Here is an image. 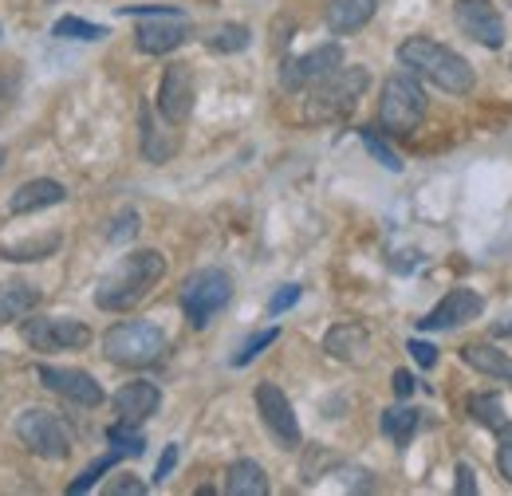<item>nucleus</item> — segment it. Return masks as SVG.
I'll return each mask as SVG.
<instances>
[{
	"label": "nucleus",
	"mask_w": 512,
	"mask_h": 496,
	"mask_svg": "<svg viewBox=\"0 0 512 496\" xmlns=\"http://www.w3.org/2000/svg\"><path fill=\"white\" fill-rule=\"evenodd\" d=\"M107 493L111 496H142L146 493V485H142V481H134V477H123V481H115Z\"/></svg>",
	"instance_id": "obj_38"
},
{
	"label": "nucleus",
	"mask_w": 512,
	"mask_h": 496,
	"mask_svg": "<svg viewBox=\"0 0 512 496\" xmlns=\"http://www.w3.org/2000/svg\"><path fill=\"white\" fill-rule=\"evenodd\" d=\"M178 300H182V311H186L190 327L201 331L217 311L233 300V276L225 268H201V272L186 276Z\"/></svg>",
	"instance_id": "obj_5"
},
{
	"label": "nucleus",
	"mask_w": 512,
	"mask_h": 496,
	"mask_svg": "<svg viewBox=\"0 0 512 496\" xmlns=\"http://www.w3.org/2000/svg\"><path fill=\"white\" fill-rule=\"evenodd\" d=\"M119 457H123V453H119V449H111L107 457H99V461H91V465L83 469V477L67 485V493H71V496H75V493H87V489H91V485H95V481H99V477H103L107 469H115V465H119Z\"/></svg>",
	"instance_id": "obj_30"
},
{
	"label": "nucleus",
	"mask_w": 512,
	"mask_h": 496,
	"mask_svg": "<svg viewBox=\"0 0 512 496\" xmlns=\"http://www.w3.org/2000/svg\"><path fill=\"white\" fill-rule=\"evenodd\" d=\"M367 343H371V335H367L363 323H335V327L323 335V351H327L331 359H339V363H359L363 351H367Z\"/></svg>",
	"instance_id": "obj_17"
},
{
	"label": "nucleus",
	"mask_w": 512,
	"mask_h": 496,
	"mask_svg": "<svg viewBox=\"0 0 512 496\" xmlns=\"http://www.w3.org/2000/svg\"><path fill=\"white\" fill-rule=\"evenodd\" d=\"M394 394H398V398H410V394H414V374L394 371Z\"/></svg>",
	"instance_id": "obj_40"
},
{
	"label": "nucleus",
	"mask_w": 512,
	"mask_h": 496,
	"mask_svg": "<svg viewBox=\"0 0 512 496\" xmlns=\"http://www.w3.org/2000/svg\"><path fill=\"white\" fill-rule=\"evenodd\" d=\"M453 16H457L461 32L469 40H477L481 48H501L505 44V20H501L493 0H457Z\"/></svg>",
	"instance_id": "obj_12"
},
{
	"label": "nucleus",
	"mask_w": 512,
	"mask_h": 496,
	"mask_svg": "<svg viewBox=\"0 0 512 496\" xmlns=\"http://www.w3.org/2000/svg\"><path fill=\"white\" fill-rule=\"evenodd\" d=\"M398 63L410 67L414 75L430 79L434 87H442L449 95H465V91H473V83H477L473 63L461 60L453 48L430 40V36H410V40H402V44H398Z\"/></svg>",
	"instance_id": "obj_2"
},
{
	"label": "nucleus",
	"mask_w": 512,
	"mask_h": 496,
	"mask_svg": "<svg viewBox=\"0 0 512 496\" xmlns=\"http://www.w3.org/2000/svg\"><path fill=\"white\" fill-rule=\"evenodd\" d=\"M469 414H473L481 426L497 430V434H509L512 430V422L505 418V406H501L497 394H473V398H469Z\"/></svg>",
	"instance_id": "obj_25"
},
{
	"label": "nucleus",
	"mask_w": 512,
	"mask_h": 496,
	"mask_svg": "<svg viewBox=\"0 0 512 496\" xmlns=\"http://www.w3.org/2000/svg\"><path fill=\"white\" fill-rule=\"evenodd\" d=\"M56 248H60V237L52 233V237H32V241H24V245H4L0 256H4V260H44V256H52Z\"/></svg>",
	"instance_id": "obj_27"
},
{
	"label": "nucleus",
	"mask_w": 512,
	"mask_h": 496,
	"mask_svg": "<svg viewBox=\"0 0 512 496\" xmlns=\"http://www.w3.org/2000/svg\"><path fill=\"white\" fill-rule=\"evenodd\" d=\"M103 355L115 363V367H150L166 355V335L162 327L146 323V319H127V323H115L107 335H103Z\"/></svg>",
	"instance_id": "obj_3"
},
{
	"label": "nucleus",
	"mask_w": 512,
	"mask_h": 496,
	"mask_svg": "<svg viewBox=\"0 0 512 496\" xmlns=\"http://www.w3.org/2000/svg\"><path fill=\"white\" fill-rule=\"evenodd\" d=\"M249 28L245 24H221L213 36H209V52H221V56H229V52H245L249 48Z\"/></svg>",
	"instance_id": "obj_26"
},
{
	"label": "nucleus",
	"mask_w": 512,
	"mask_h": 496,
	"mask_svg": "<svg viewBox=\"0 0 512 496\" xmlns=\"http://www.w3.org/2000/svg\"><path fill=\"white\" fill-rule=\"evenodd\" d=\"M24 343L32 351H79L91 343V327L79 319H64V315H52V319L40 315L24 323Z\"/></svg>",
	"instance_id": "obj_8"
},
{
	"label": "nucleus",
	"mask_w": 512,
	"mask_h": 496,
	"mask_svg": "<svg viewBox=\"0 0 512 496\" xmlns=\"http://www.w3.org/2000/svg\"><path fill=\"white\" fill-rule=\"evenodd\" d=\"M40 382L48 386V390H56L60 398H67V402H75V406H99L103 402V386L95 382V374L87 371H75V367H44L40 363Z\"/></svg>",
	"instance_id": "obj_14"
},
{
	"label": "nucleus",
	"mask_w": 512,
	"mask_h": 496,
	"mask_svg": "<svg viewBox=\"0 0 512 496\" xmlns=\"http://www.w3.org/2000/svg\"><path fill=\"white\" fill-rule=\"evenodd\" d=\"M276 339H280V327H264V331H256L253 339H249V343H245V347L233 355V367H249L256 355H260L264 347H272Z\"/></svg>",
	"instance_id": "obj_32"
},
{
	"label": "nucleus",
	"mask_w": 512,
	"mask_h": 496,
	"mask_svg": "<svg viewBox=\"0 0 512 496\" xmlns=\"http://www.w3.org/2000/svg\"><path fill=\"white\" fill-rule=\"evenodd\" d=\"M138 126H142V154H146L150 162H166V158L174 154V138H170V134H162V126L154 123L150 107H142V111H138Z\"/></svg>",
	"instance_id": "obj_23"
},
{
	"label": "nucleus",
	"mask_w": 512,
	"mask_h": 496,
	"mask_svg": "<svg viewBox=\"0 0 512 496\" xmlns=\"http://www.w3.org/2000/svg\"><path fill=\"white\" fill-rule=\"evenodd\" d=\"M367 83H371L367 67H339V71H331L323 83L312 87L308 115L312 119H343L359 103V95L367 91Z\"/></svg>",
	"instance_id": "obj_6"
},
{
	"label": "nucleus",
	"mask_w": 512,
	"mask_h": 496,
	"mask_svg": "<svg viewBox=\"0 0 512 496\" xmlns=\"http://www.w3.org/2000/svg\"><path fill=\"white\" fill-rule=\"evenodd\" d=\"M52 36H60V40H87V44H95V40H103L107 32H103L99 24H91V20H79V16H64V20H56Z\"/></svg>",
	"instance_id": "obj_29"
},
{
	"label": "nucleus",
	"mask_w": 512,
	"mask_h": 496,
	"mask_svg": "<svg viewBox=\"0 0 512 496\" xmlns=\"http://www.w3.org/2000/svg\"><path fill=\"white\" fill-rule=\"evenodd\" d=\"M461 363L473 367L477 374H489V378L509 382L512 386V359L505 351L489 347V343H469V347H461Z\"/></svg>",
	"instance_id": "obj_20"
},
{
	"label": "nucleus",
	"mask_w": 512,
	"mask_h": 496,
	"mask_svg": "<svg viewBox=\"0 0 512 496\" xmlns=\"http://www.w3.org/2000/svg\"><path fill=\"white\" fill-rule=\"evenodd\" d=\"M225 493L229 496H264L268 493V477H264V469L256 465V461H233L229 469H225Z\"/></svg>",
	"instance_id": "obj_21"
},
{
	"label": "nucleus",
	"mask_w": 512,
	"mask_h": 496,
	"mask_svg": "<svg viewBox=\"0 0 512 496\" xmlns=\"http://www.w3.org/2000/svg\"><path fill=\"white\" fill-rule=\"evenodd\" d=\"M40 304V292L24 280H12V284H0V323H12V319H24L28 311H36Z\"/></svg>",
	"instance_id": "obj_22"
},
{
	"label": "nucleus",
	"mask_w": 512,
	"mask_h": 496,
	"mask_svg": "<svg viewBox=\"0 0 512 496\" xmlns=\"http://www.w3.org/2000/svg\"><path fill=\"white\" fill-rule=\"evenodd\" d=\"M497 469H501V477L512 485V434L501 441V449H497Z\"/></svg>",
	"instance_id": "obj_37"
},
{
	"label": "nucleus",
	"mask_w": 512,
	"mask_h": 496,
	"mask_svg": "<svg viewBox=\"0 0 512 496\" xmlns=\"http://www.w3.org/2000/svg\"><path fill=\"white\" fill-rule=\"evenodd\" d=\"M473 493H477L473 469H469V465H457V496H473Z\"/></svg>",
	"instance_id": "obj_39"
},
{
	"label": "nucleus",
	"mask_w": 512,
	"mask_h": 496,
	"mask_svg": "<svg viewBox=\"0 0 512 496\" xmlns=\"http://www.w3.org/2000/svg\"><path fill=\"white\" fill-rule=\"evenodd\" d=\"M158 406H162V390L154 382H127L115 394V414L119 422H130V426H142L146 418H154Z\"/></svg>",
	"instance_id": "obj_16"
},
{
	"label": "nucleus",
	"mask_w": 512,
	"mask_h": 496,
	"mask_svg": "<svg viewBox=\"0 0 512 496\" xmlns=\"http://www.w3.org/2000/svg\"><path fill=\"white\" fill-rule=\"evenodd\" d=\"M343 67V48L339 44H320V48H312L308 56H296V60L284 63V71H280V83H284V91H308V87H316L323 83L331 71H339Z\"/></svg>",
	"instance_id": "obj_11"
},
{
	"label": "nucleus",
	"mask_w": 512,
	"mask_h": 496,
	"mask_svg": "<svg viewBox=\"0 0 512 496\" xmlns=\"http://www.w3.org/2000/svg\"><path fill=\"white\" fill-rule=\"evenodd\" d=\"M0 166H4V150H0Z\"/></svg>",
	"instance_id": "obj_42"
},
{
	"label": "nucleus",
	"mask_w": 512,
	"mask_h": 496,
	"mask_svg": "<svg viewBox=\"0 0 512 496\" xmlns=\"http://www.w3.org/2000/svg\"><path fill=\"white\" fill-rule=\"evenodd\" d=\"M67 197V189L52 178H36V182H24V186L12 193L8 201V213H36V209H48V205H60Z\"/></svg>",
	"instance_id": "obj_18"
},
{
	"label": "nucleus",
	"mask_w": 512,
	"mask_h": 496,
	"mask_svg": "<svg viewBox=\"0 0 512 496\" xmlns=\"http://www.w3.org/2000/svg\"><path fill=\"white\" fill-rule=\"evenodd\" d=\"M193 99H197V83H193L190 63H170L162 71V87H158V115L170 126L190 123Z\"/></svg>",
	"instance_id": "obj_10"
},
{
	"label": "nucleus",
	"mask_w": 512,
	"mask_h": 496,
	"mask_svg": "<svg viewBox=\"0 0 512 496\" xmlns=\"http://www.w3.org/2000/svg\"><path fill=\"white\" fill-rule=\"evenodd\" d=\"M186 36H190L186 16L182 12H166V16H146V24H138V32H134V44L146 56H166L178 44H186Z\"/></svg>",
	"instance_id": "obj_13"
},
{
	"label": "nucleus",
	"mask_w": 512,
	"mask_h": 496,
	"mask_svg": "<svg viewBox=\"0 0 512 496\" xmlns=\"http://www.w3.org/2000/svg\"><path fill=\"white\" fill-rule=\"evenodd\" d=\"M410 355H414V363L418 367H434L438 363V347L434 343H426V339H410V347H406Z\"/></svg>",
	"instance_id": "obj_35"
},
{
	"label": "nucleus",
	"mask_w": 512,
	"mask_h": 496,
	"mask_svg": "<svg viewBox=\"0 0 512 496\" xmlns=\"http://www.w3.org/2000/svg\"><path fill=\"white\" fill-rule=\"evenodd\" d=\"M359 138H363V146H367V150H371V154H375V158L383 162V166L390 170V174H402V158H398V154H394V150L386 146L383 134H379V130L363 126V130H359Z\"/></svg>",
	"instance_id": "obj_31"
},
{
	"label": "nucleus",
	"mask_w": 512,
	"mask_h": 496,
	"mask_svg": "<svg viewBox=\"0 0 512 496\" xmlns=\"http://www.w3.org/2000/svg\"><path fill=\"white\" fill-rule=\"evenodd\" d=\"M300 300V284H284L272 300H268V315H280V311H288L292 304Z\"/></svg>",
	"instance_id": "obj_34"
},
{
	"label": "nucleus",
	"mask_w": 512,
	"mask_h": 496,
	"mask_svg": "<svg viewBox=\"0 0 512 496\" xmlns=\"http://www.w3.org/2000/svg\"><path fill=\"white\" fill-rule=\"evenodd\" d=\"M16 437L28 445V453H36L44 461H64L71 453L67 430L60 426V418L48 414V410H24L16 418Z\"/></svg>",
	"instance_id": "obj_7"
},
{
	"label": "nucleus",
	"mask_w": 512,
	"mask_h": 496,
	"mask_svg": "<svg viewBox=\"0 0 512 496\" xmlns=\"http://www.w3.org/2000/svg\"><path fill=\"white\" fill-rule=\"evenodd\" d=\"M256 410H260L264 430L276 437L280 449H300V422H296V414H292L288 394H284L276 382H260V386H256Z\"/></svg>",
	"instance_id": "obj_9"
},
{
	"label": "nucleus",
	"mask_w": 512,
	"mask_h": 496,
	"mask_svg": "<svg viewBox=\"0 0 512 496\" xmlns=\"http://www.w3.org/2000/svg\"><path fill=\"white\" fill-rule=\"evenodd\" d=\"M375 8H379V0H331L327 4V28L335 36H351L375 16Z\"/></svg>",
	"instance_id": "obj_19"
},
{
	"label": "nucleus",
	"mask_w": 512,
	"mask_h": 496,
	"mask_svg": "<svg viewBox=\"0 0 512 496\" xmlns=\"http://www.w3.org/2000/svg\"><path fill=\"white\" fill-rule=\"evenodd\" d=\"M107 441H111V449H119L123 457H142V453H146V437L138 434V426H130V422H115V426L107 430Z\"/></svg>",
	"instance_id": "obj_28"
},
{
	"label": "nucleus",
	"mask_w": 512,
	"mask_h": 496,
	"mask_svg": "<svg viewBox=\"0 0 512 496\" xmlns=\"http://www.w3.org/2000/svg\"><path fill=\"white\" fill-rule=\"evenodd\" d=\"M422 119H426V91L418 87V79L390 75L383 83V99H379V130L406 138L422 126Z\"/></svg>",
	"instance_id": "obj_4"
},
{
	"label": "nucleus",
	"mask_w": 512,
	"mask_h": 496,
	"mask_svg": "<svg viewBox=\"0 0 512 496\" xmlns=\"http://www.w3.org/2000/svg\"><path fill=\"white\" fill-rule=\"evenodd\" d=\"M166 276V256L154 248H138L123 256L95 288V304L103 311H130L150 296V288Z\"/></svg>",
	"instance_id": "obj_1"
},
{
	"label": "nucleus",
	"mask_w": 512,
	"mask_h": 496,
	"mask_svg": "<svg viewBox=\"0 0 512 496\" xmlns=\"http://www.w3.org/2000/svg\"><path fill=\"white\" fill-rule=\"evenodd\" d=\"M418 422H422V414L414 406H394L383 414V434L394 445H410V437L418 434Z\"/></svg>",
	"instance_id": "obj_24"
},
{
	"label": "nucleus",
	"mask_w": 512,
	"mask_h": 496,
	"mask_svg": "<svg viewBox=\"0 0 512 496\" xmlns=\"http://www.w3.org/2000/svg\"><path fill=\"white\" fill-rule=\"evenodd\" d=\"M493 335H512V319H505V323H497V327H493Z\"/></svg>",
	"instance_id": "obj_41"
},
{
	"label": "nucleus",
	"mask_w": 512,
	"mask_h": 496,
	"mask_svg": "<svg viewBox=\"0 0 512 496\" xmlns=\"http://www.w3.org/2000/svg\"><path fill=\"white\" fill-rule=\"evenodd\" d=\"M485 311V300L473 292V288H453L446 292V300L430 311L426 319H418L422 331H446V327H457V323H469Z\"/></svg>",
	"instance_id": "obj_15"
},
{
	"label": "nucleus",
	"mask_w": 512,
	"mask_h": 496,
	"mask_svg": "<svg viewBox=\"0 0 512 496\" xmlns=\"http://www.w3.org/2000/svg\"><path fill=\"white\" fill-rule=\"evenodd\" d=\"M138 225H142V221H138V213H134V209H123V213L111 221V229H107V241L123 245V241H130V237L138 233Z\"/></svg>",
	"instance_id": "obj_33"
},
{
	"label": "nucleus",
	"mask_w": 512,
	"mask_h": 496,
	"mask_svg": "<svg viewBox=\"0 0 512 496\" xmlns=\"http://www.w3.org/2000/svg\"><path fill=\"white\" fill-rule=\"evenodd\" d=\"M174 465H178V445H166V453H162V461H158V469H154V485H162V481L174 473Z\"/></svg>",
	"instance_id": "obj_36"
}]
</instances>
